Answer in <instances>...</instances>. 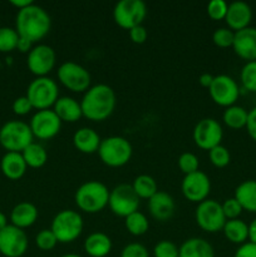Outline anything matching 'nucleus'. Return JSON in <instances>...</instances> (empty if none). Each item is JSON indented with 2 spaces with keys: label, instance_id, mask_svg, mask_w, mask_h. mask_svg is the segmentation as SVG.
<instances>
[{
  "label": "nucleus",
  "instance_id": "1",
  "mask_svg": "<svg viewBox=\"0 0 256 257\" xmlns=\"http://www.w3.org/2000/svg\"><path fill=\"white\" fill-rule=\"evenodd\" d=\"M115 93L104 83L90 85L80 99L83 115L93 122H102L110 117L115 108Z\"/></svg>",
  "mask_w": 256,
  "mask_h": 257
},
{
  "label": "nucleus",
  "instance_id": "2",
  "mask_svg": "<svg viewBox=\"0 0 256 257\" xmlns=\"http://www.w3.org/2000/svg\"><path fill=\"white\" fill-rule=\"evenodd\" d=\"M50 27L52 19L44 8L33 3L29 7L18 10L15 30L19 37L35 43L43 39L49 33Z\"/></svg>",
  "mask_w": 256,
  "mask_h": 257
},
{
  "label": "nucleus",
  "instance_id": "3",
  "mask_svg": "<svg viewBox=\"0 0 256 257\" xmlns=\"http://www.w3.org/2000/svg\"><path fill=\"white\" fill-rule=\"evenodd\" d=\"M109 190L99 181H87L77 188L75 205L85 213H98L108 206Z\"/></svg>",
  "mask_w": 256,
  "mask_h": 257
},
{
  "label": "nucleus",
  "instance_id": "4",
  "mask_svg": "<svg viewBox=\"0 0 256 257\" xmlns=\"http://www.w3.org/2000/svg\"><path fill=\"white\" fill-rule=\"evenodd\" d=\"M133 148L130 141L120 136H110L100 142L98 155L100 161L109 167H122L130 162Z\"/></svg>",
  "mask_w": 256,
  "mask_h": 257
},
{
  "label": "nucleus",
  "instance_id": "5",
  "mask_svg": "<svg viewBox=\"0 0 256 257\" xmlns=\"http://www.w3.org/2000/svg\"><path fill=\"white\" fill-rule=\"evenodd\" d=\"M25 97L30 100L35 109H50L59 98V87L57 82L48 75L37 77L28 85Z\"/></svg>",
  "mask_w": 256,
  "mask_h": 257
},
{
  "label": "nucleus",
  "instance_id": "6",
  "mask_svg": "<svg viewBox=\"0 0 256 257\" xmlns=\"http://www.w3.org/2000/svg\"><path fill=\"white\" fill-rule=\"evenodd\" d=\"M30 125L23 120H8L0 128V145L8 152H20L33 143Z\"/></svg>",
  "mask_w": 256,
  "mask_h": 257
},
{
  "label": "nucleus",
  "instance_id": "7",
  "mask_svg": "<svg viewBox=\"0 0 256 257\" xmlns=\"http://www.w3.org/2000/svg\"><path fill=\"white\" fill-rule=\"evenodd\" d=\"M83 217L74 210H62L52 220L50 230L57 237L58 242L69 243L77 240L83 232Z\"/></svg>",
  "mask_w": 256,
  "mask_h": 257
},
{
  "label": "nucleus",
  "instance_id": "8",
  "mask_svg": "<svg viewBox=\"0 0 256 257\" xmlns=\"http://www.w3.org/2000/svg\"><path fill=\"white\" fill-rule=\"evenodd\" d=\"M146 15L147 5L142 0H119L113 8L115 24L127 30L142 24Z\"/></svg>",
  "mask_w": 256,
  "mask_h": 257
},
{
  "label": "nucleus",
  "instance_id": "9",
  "mask_svg": "<svg viewBox=\"0 0 256 257\" xmlns=\"http://www.w3.org/2000/svg\"><path fill=\"white\" fill-rule=\"evenodd\" d=\"M195 218L197 225L203 231L210 233L222 231L226 220L222 211V205L216 200H207L197 203L195 211Z\"/></svg>",
  "mask_w": 256,
  "mask_h": 257
},
{
  "label": "nucleus",
  "instance_id": "10",
  "mask_svg": "<svg viewBox=\"0 0 256 257\" xmlns=\"http://www.w3.org/2000/svg\"><path fill=\"white\" fill-rule=\"evenodd\" d=\"M57 75L65 88L75 93L87 92L92 83V77L87 68L75 62L62 63L58 68Z\"/></svg>",
  "mask_w": 256,
  "mask_h": 257
},
{
  "label": "nucleus",
  "instance_id": "11",
  "mask_svg": "<svg viewBox=\"0 0 256 257\" xmlns=\"http://www.w3.org/2000/svg\"><path fill=\"white\" fill-rule=\"evenodd\" d=\"M141 198L136 195L132 185L120 183L109 191L108 206L114 215L127 217L131 213L137 212Z\"/></svg>",
  "mask_w": 256,
  "mask_h": 257
},
{
  "label": "nucleus",
  "instance_id": "12",
  "mask_svg": "<svg viewBox=\"0 0 256 257\" xmlns=\"http://www.w3.org/2000/svg\"><path fill=\"white\" fill-rule=\"evenodd\" d=\"M211 98L221 107H231L240 97V88L236 80L227 74H218L213 77L212 84L208 88Z\"/></svg>",
  "mask_w": 256,
  "mask_h": 257
},
{
  "label": "nucleus",
  "instance_id": "13",
  "mask_svg": "<svg viewBox=\"0 0 256 257\" xmlns=\"http://www.w3.org/2000/svg\"><path fill=\"white\" fill-rule=\"evenodd\" d=\"M192 137L197 147L210 151L221 145L223 137L222 125L215 118H203L196 123Z\"/></svg>",
  "mask_w": 256,
  "mask_h": 257
},
{
  "label": "nucleus",
  "instance_id": "14",
  "mask_svg": "<svg viewBox=\"0 0 256 257\" xmlns=\"http://www.w3.org/2000/svg\"><path fill=\"white\" fill-rule=\"evenodd\" d=\"M29 240L24 230L8 225L0 231V253L5 257H22L27 252Z\"/></svg>",
  "mask_w": 256,
  "mask_h": 257
},
{
  "label": "nucleus",
  "instance_id": "15",
  "mask_svg": "<svg viewBox=\"0 0 256 257\" xmlns=\"http://www.w3.org/2000/svg\"><path fill=\"white\" fill-rule=\"evenodd\" d=\"M57 62L55 50L48 44H38L28 53L27 65L30 72L37 77H47Z\"/></svg>",
  "mask_w": 256,
  "mask_h": 257
},
{
  "label": "nucleus",
  "instance_id": "16",
  "mask_svg": "<svg viewBox=\"0 0 256 257\" xmlns=\"http://www.w3.org/2000/svg\"><path fill=\"white\" fill-rule=\"evenodd\" d=\"M62 120L53 109L37 110L30 119V130L33 136L39 140H50L59 133Z\"/></svg>",
  "mask_w": 256,
  "mask_h": 257
},
{
  "label": "nucleus",
  "instance_id": "17",
  "mask_svg": "<svg viewBox=\"0 0 256 257\" xmlns=\"http://www.w3.org/2000/svg\"><path fill=\"white\" fill-rule=\"evenodd\" d=\"M181 190L186 200L200 203L207 200L210 195L211 181L205 172L198 170L190 175H185L181 183Z\"/></svg>",
  "mask_w": 256,
  "mask_h": 257
},
{
  "label": "nucleus",
  "instance_id": "18",
  "mask_svg": "<svg viewBox=\"0 0 256 257\" xmlns=\"http://www.w3.org/2000/svg\"><path fill=\"white\" fill-rule=\"evenodd\" d=\"M233 52L247 62L256 60V28L247 27L235 32Z\"/></svg>",
  "mask_w": 256,
  "mask_h": 257
},
{
  "label": "nucleus",
  "instance_id": "19",
  "mask_svg": "<svg viewBox=\"0 0 256 257\" xmlns=\"http://www.w3.org/2000/svg\"><path fill=\"white\" fill-rule=\"evenodd\" d=\"M251 19H252V10L247 3L238 0L228 4L225 22L231 30L238 32L245 29L250 25Z\"/></svg>",
  "mask_w": 256,
  "mask_h": 257
},
{
  "label": "nucleus",
  "instance_id": "20",
  "mask_svg": "<svg viewBox=\"0 0 256 257\" xmlns=\"http://www.w3.org/2000/svg\"><path fill=\"white\" fill-rule=\"evenodd\" d=\"M175 207V200L172 196L163 191H158L148 200V210H150L151 216L162 222L172 217Z\"/></svg>",
  "mask_w": 256,
  "mask_h": 257
},
{
  "label": "nucleus",
  "instance_id": "21",
  "mask_svg": "<svg viewBox=\"0 0 256 257\" xmlns=\"http://www.w3.org/2000/svg\"><path fill=\"white\" fill-rule=\"evenodd\" d=\"M100 140L97 131L89 127H82L73 135V145L79 152L92 155V153L98 152Z\"/></svg>",
  "mask_w": 256,
  "mask_h": 257
},
{
  "label": "nucleus",
  "instance_id": "22",
  "mask_svg": "<svg viewBox=\"0 0 256 257\" xmlns=\"http://www.w3.org/2000/svg\"><path fill=\"white\" fill-rule=\"evenodd\" d=\"M112 240L104 232H92L84 240L83 247L89 257H105L112 251Z\"/></svg>",
  "mask_w": 256,
  "mask_h": 257
},
{
  "label": "nucleus",
  "instance_id": "23",
  "mask_svg": "<svg viewBox=\"0 0 256 257\" xmlns=\"http://www.w3.org/2000/svg\"><path fill=\"white\" fill-rule=\"evenodd\" d=\"M3 175L9 180H19L27 172V163L20 152H7L0 162Z\"/></svg>",
  "mask_w": 256,
  "mask_h": 257
},
{
  "label": "nucleus",
  "instance_id": "24",
  "mask_svg": "<svg viewBox=\"0 0 256 257\" xmlns=\"http://www.w3.org/2000/svg\"><path fill=\"white\" fill-rule=\"evenodd\" d=\"M53 110L62 122L74 123L79 120L83 115L80 102L72 97H67V95L58 98L55 104L53 105Z\"/></svg>",
  "mask_w": 256,
  "mask_h": 257
},
{
  "label": "nucleus",
  "instance_id": "25",
  "mask_svg": "<svg viewBox=\"0 0 256 257\" xmlns=\"http://www.w3.org/2000/svg\"><path fill=\"white\" fill-rule=\"evenodd\" d=\"M38 216H39V212H38L37 206L30 202H20L15 205L12 210L10 221H12V225L24 230L34 225L35 221L38 220Z\"/></svg>",
  "mask_w": 256,
  "mask_h": 257
},
{
  "label": "nucleus",
  "instance_id": "26",
  "mask_svg": "<svg viewBox=\"0 0 256 257\" xmlns=\"http://www.w3.org/2000/svg\"><path fill=\"white\" fill-rule=\"evenodd\" d=\"M178 248V257H215L212 245L202 237L187 238Z\"/></svg>",
  "mask_w": 256,
  "mask_h": 257
},
{
  "label": "nucleus",
  "instance_id": "27",
  "mask_svg": "<svg viewBox=\"0 0 256 257\" xmlns=\"http://www.w3.org/2000/svg\"><path fill=\"white\" fill-rule=\"evenodd\" d=\"M233 197L238 201L242 210L256 212V181L247 180L236 187Z\"/></svg>",
  "mask_w": 256,
  "mask_h": 257
},
{
  "label": "nucleus",
  "instance_id": "28",
  "mask_svg": "<svg viewBox=\"0 0 256 257\" xmlns=\"http://www.w3.org/2000/svg\"><path fill=\"white\" fill-rule=\"evenodd\" d=\"M222 232L230 242L242 245L248 238V225L240 218L227 220L223 225Z\"/></svg>",
  "mask_w": 256,
  "mask_h": 257
},
{
  "label": "nucleus",
  "instance_id": "29",
  "mask_svg": "<svg viewBox=\"0 0 256 257\" xmlns=\"http://www.w3.org/2000/svg\"><path fill=\"white\" fill-rule=\"evenodd\" d=\"M22 155L28 167L32 168L43 167L48 161V153L47 151H45V148L43 147L42 145L35 142H33L32 145L28 146V147L23 151Z\"/></svg>",
  "mask_w": 256,
  "mask_h": 257
},
{
  "label": "nucleus",
  "instance_id": "30",
  "mask_svg": "<svg viewBox=\"0 0 256 257\" xmlns=\"http://www.w3.org/2000/svg\"><path fill=\"white\" fill-rule=\"evenodd\" d=\"M248 112L241 105H231L225 109L222 114V120L227 127L232 130H240V128L246 127L247 122Z\"/></svg>",
  "mask_w": 256,
  "mask_h": 257
},
{
  "label": "nucleus",
  "instance_id": "31",
  "mask_svg": "<svg viewBox=\"0 0 256 257\" xmlns=\"http://www.w3.org/2000/svg\"><path fill=\"white\" fill-rule=\"evenodd\" d=\"M136 195L140 198L150 200L153 195L158 192V186L155 178L148 175H140L135 178L132 183Z\"/></svg>",
  "mask_w": 256,
  "mask_h": 257
},
{
  "label": "nucleus",
  "instance_id": "32",
  "mask_svg": "<svg viewBox=\"0 0 256 257\" xmlns=\"http://www.w3.org/2000/svg\"><path fill=\"white\" fill-rule=\"evenodd\" d=\"M124 225L128 232L133 236H142L150 228V222L146 215L137 211V212L131 213L130 216L124 218Z\"/></svg>",
  "mask_w": 256,
  "mask_h": 257
},
{
  "label": "nucleus",
  "instance_id": "33",
  "mask_svg": "<svg viewBox=\"0 0 256 257\" xmlns=\"http://www.w3.org/2000/svg\"><path fill=\"white\" fill-rule=\"evenodd\" d=\"M19 34L15 29L9 27L0 28V52L9 53L17 49Z\"/></svg>",
  "mask_w": 256,
  "mask_h": 257
},
{
  "label": "nucleus",
  "instance_id": "34",
  "mask_svg": "<svg viewBox=\"0 0 256 257\" xmlns=\"http://www.w3.org/2000/svg\"><path fill=\"white\" fill-rule=\"evenodd\" d=\"M240 79L246 90L256 92V60L246 62L241 69Z\"/></svg>",
  "mask_w": 256,
  "mask_h": 257
},
{
  "label": "nucleus",
  "instance_id": "35",
  "mask_svg": "<svg viewBox=\"0 0 256 257\" xmlns=\"http://www.w3.org/2000/svg\"><path fill=\"white\" fill-rule=\"evenodd\" d=\"M208 158L211 163L217 168H223L230 163L231 156L227 148L222 145H218L213 147L212 150L208 151Z\"/></svg>",
  "mask_w": 256,
  "mask_h": 257
},
{
  "label": "nucleus",
  "instance_id": "36",
  "mask_svg": "<svg viewBox=\"0 0 256 257\" xmlns=\"http://www.w3.org/2000/svg\"><path fill=\"white\" fill-rule=\"evenodd\" d=\"M58 240L55 237V235L53 233V231L44 228V230H40L39 232L35 236V245L38 246V248L42 251H50L57 246Z\"/></svg>",
  "mask_w": 256,
  "mask_h": 257
},
{
  "label": "nucleus",
  "instance_id": "37",
  "mask_svg": "<svg viewBox=\"0 0 256 257\" xmlns=\"http://www.w3.org/2000/svg\"><path fill=\"white\" fill-rule=\"evenodd\" d=\"M177 163L180 170L182 171L185 175H190V173L196 172V171H198V167H200L198 157L191 152H183L182 155L178 157Z\"/></svg>",
  "mask_w": 256,
  "mask_h": 257
},
{
  "label": "nucleus",
  "instance_id": "38",
  "mask_svg": "<svg viewBox=\"0 0 256 257\" xmlns=\"http://www.w3.org/2000/svg\"><path fill=\"white\" fill-rule=\"evenodd\" d=\"M180 248L175 242L170 240H162L157 242L153 247V256L155 257H178Z\"/></svg>",
  "mask_w": 256,
  "mask_h": 257
},
{
  "label": "nucleus",
  "instance_id": "39",
  "mask_svg": "<svg viewBox=\"0 0 256 257\" xmlns=\"http://www.w3.org/2000/svg\"><path fill=\"white\" fill-rule=\"evenodd\" d=\"M235 32L230 28H217L212 34V40L217 47L228 48L232 47Z\"/></svg>",
  "mask_w": 256,
  "mask_h": 257
},
{
  "label": "nucleus",
  "instance_id": "40",
  "mask_svg": "<svg viewBox=\"0 0 256 257\" xmlns=\"http://www.w3.org/2000/svg\"><path fill=\"white\" fill-rule=\"evenodd\" d=\"M228 4L225 0H211L207 4V14L213 20L225 19Z\"/></svg>",
  "mask_w": 256,
  "mask_h": 257
},
{
  "label": "nucleus",
  "instance_id": "41",
  "mask_svg": "<svg viewBox=\"0 0 256 257\" xmlns=\"http://www.w3.org/2000/svg\"><path fill=\"white\" fill-rule=\"evenodd\" d=\"M222 205V211L223 215H225L226 220H235L238 218V216L242 212V207L238 203V201L235 197H231L225 200V202L221 203Z\"/></svg>",
  "mask_w": 256,
  "mask_h": 257
},
{
  "label": "nucleus",
  "instance_id": "42",
  "mask_svg": "<svg viewBox=\"0 0 256 257\" xmlns=\"http://www.w3.org/2000/svg\"><path fill=\"white\" fill-rule=\"evenodd\" d=\"M120 257H150V252L142 243L132 242L123 247Z\"/></svg>",
  "mask_w": 256,
  "mask_h": 257
},
{
  "label": "nucleus",
  "instance_id": "43",
  "mask_svg": "<svg viewBox=\"0 0 256 257\" xmlns=\"http://www.w3.org/2000/svg\"><path fill=\"white\" fill-rule=\"evenodd\" d=\"M33 109V105L30 100L28 99L25 95L23 97H18L17 99L13 102V112L18 115H25Z\"/></svg>",
  "mask_w": 256,
  "mask_h": 257
},
{
  "label": "nucleus",
  "instance_id": "44",
  "mask_svg": "<svg viewBox=\"0 0 256 257\" xmlns=\"http://www.w3.org/2000/svg\"><path fill=\"white\" fill-rule=\"evenodd\" d=\"M130 37L131 40L136 44H143V43L147 40L148 38V32L146 29V27L143 24L137 25V27H133L132 29H130Z\"/></svg>",
  "mask_w": 256,
  "mask_h": 257
},
{
  "label": "nucleus",
  "instance_id": "45",
  "mask_svg": "<svg viewBox=\"0 0 256 257\" xmlns=\"http://www.w3.org/2000/svg\"><path fill=\"white\" fill-rule=\"evenodd\" d=\"M233 257H256V243L245 242L238 246Z\"/></svg>",
  "mask_w": 256,
  "mask_h": 257
},
{
  "label": "nucleus",
  "instance_id": "46",
  "mask_svg": "<svg viewBox=\"0 0 256 257\" xmlns=\"http://www.w3.org/2000/svg\"><path fill=\"white\" fill-rule=\"evenodd\" d=\"M246 130H247L248 136L256 141V107L248 110L247 122H246Z\"/></svg>",
  "mask_w": 256,
  "mask_h": 257
},
{
  "label": "nucleus",
  "instance_id": "47",
  "mask_svg": "<svg viewBox=\"0 0 256 257\" xmlns=\"http://www.w3.org/2000/svg\"><path fill=\"white\" fill-rule=\"evenodd\" d=\"M17 49L22 53H29L33 49V43L30 40L25 39V38L20 37L19 40H18Z\"/></svg>",
  "mask_w": 256,
  "mask_h": 257
},
{
  "label": "nucleus",
  "instance_id": "48",
  "mask_svg": "<svg viewBox=\"0 0 256 257\" xmlns=\"http://www.w3.org/2000/svg\"><path fill=\"white\" fill-rule=\"evenodd\" d=\"M212 80H213V75L210 74V73H202L198 78V82L202 87L205 88H210V85L212 84Z\"/></svg>",
  "mask_w": 256,
  "mask_h": 257
},
{
  "label": "nucleus",
  "instance_id": "49",
  "mask_svg": "<svg viewBox=\"0 0 256 257\" xmlns=\"http://www.w3.org/2000/svg\"><path fill=\"white\" fill-rule=\"evenodd\" d=\"M248 240L250 242L256 243V218L248 225Z\"/></svg>",
  "mask_w": 256,
  "mask_h": 257
},
{
  "label": "nucleus",
  "instance_id": "50",
  "mask_svg": "<svg viewBox=\"0 0 256 257\" xmlns=\"http://www.w3.org/2000/svg\"><path fill=\"white\" fill-rule=\"evenodd\" d=\"M10 4L14 5L15 8H18V10H20L29 7L30 4H33V2L32 0H10Z\"/></svg>",
  "mask_w": 256,
  "mask_h": 257
},
{
  "label": "nucleus",
  "instance_id": "51",
  "mask_svg": "<svg viewBox=\"0 0 256 257\" xmlns=\"http://www.w3.org/2000/svg\"><path fill=\"white\" fill-rule=\"evenodd\" d=\"M8 226V218L3 212H0V231L4 230Z\"/></svg>",
  "mask_w": 256,
  "mask_h": 257
},
{
  "label": "nucleus",
  "instance_id": "52",
  "mask_svg": "<svg viewBox=\"0 0 256 257\" xmlns=\"http://www.w3.org/2000/svg\"><path fill=\"white\" fill-rule=\"evenodd\" d=\"M60 257H82L78 253H65V255H62Z\"/></svg>",
  "mask_w": 256,
  "mask_h": 257
}]
</instances>
